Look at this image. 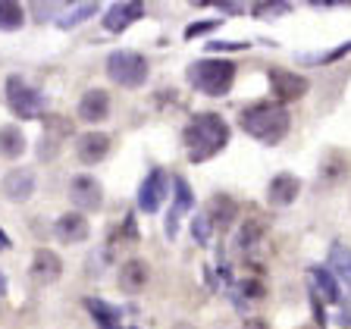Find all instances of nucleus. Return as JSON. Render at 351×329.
I'll return each instance as SVG.
<instances>
[{"label": "nucleus", "mask_w": 351, "mask_h": 329, "mask_svg": "<svg viewBox=\"0 0 351 329\" xmlns=\"http://www.w3.org/2000/svg\"><path fill=\"white\" fill-rule=\"evenodd\" d=\"M182 141H185V151H189V160L204 163L226 147L229 125L219 113H197V117H191V123L185 125Z\"/></svg>", "instance_id": "obj_1"}, {"label": "nucleus", "mask_w": 351, "mask_h": 329, "mask_svg": "<svg viewBox=\"0 0 351 329\" xmlns=\"http://www.w3.org/2000/svg\"><path fill=\"white\" fill-rule=\"evenodd\" d=\"M239 123L251 138L263 141V145H279V141L289 135V129H292V113H289L282 103L261 101V103H254V107L241 110Z\"/></svg>", "instance_id": "obj_2"}, {"label": "nucleus", "mask_w": 351, "mask_h": 329, "mask_svg": "<svg viewBox=\"0 0 351 329\" xmlns=\"http://www.w3.org/2000/svg\"><path fill=\"white\" fill-rule=\"evenodd\" d=\"M189 82L191 88H197L201 95L219 97L226 95L235 82V63L232 60H195L189 66Z\"/></svg>", "instance_id": "obj_3"}, {"label": "nucleus", "mask_w": 351, "mask_h": 329, "mask_svg": "<svg viewBox=\"0 0 351 329\" xmlns=\"http://www.w3.org/2000/svg\"><path fill=\"white\" fill-rule=\"evenodd\" d=\"M147 73H151V66L141 53L135 51H113L107 57V75L110 82H117L123 88H138L147 82Z\"/></svg>", "instance_id": "obj_4"}, {"label": "nucleus", "mask_w": 351, "mask_h": 329, "mask_svg": "<svg viewBox=\"0 0 351 329\" xmlns=\"http://www.w3.org/2000/svg\"><path fill=\"white\" fill-rule=\"evenodd\" d=\"M7 103L16 117H22V119H35V117H41V110H44V97L22 75H10L7 79Z\"/></svg>", "instance_id": "obj_5"}, {"label": "nucleus", "mask_w": 351, "mask_h": 329, "mask_svg": "<svg viewBox=\"0 0 351 329\" xmlns=\"http://www.w3.org/2000/svg\"><path fill=\"white\" fill-rule=\"evenodd\" d=\"M167 185H169V179H167V173H163L160 167H154L151 173L141 179V188H138V210L141 213H157L160 210V204L167 201Z\"/></svg>", "instance_id": "obj_6"}, {"label": "nucleus", "mask_w": 351, "mask_h": 329, "mask_svg": "<svg viewBox=\"0 0 351 329\" xmlns=\"http://www.w3.org/2000/svg\"><path fill=\"white\" fill-rule=\"evenodd\" d=\"M69 197L79 210H97L104 204V188L95 175H75L69 182Z\"/></svg>", "instance_id": "obj_7"}, {"label": "nucleus", "mask_w": 351, "mask_h": 329, "mask_svg": "<svg viewBox=\"0 0 351 329\" xmlns=\"http://www.w3.org/2000/svg\"><path fill=\"white\" fill-rule=\"evenodd\" d=\"M270 85H273V95L279 101H298V97L307 95V79L292 69H270Z\"/></svg>", "instance_id": "obj_8"}, {"label": "nucleus", "mask_w": 351, "mask_h": 329, "mask_svg": "<svg viewBox=\"0 0 351 329\" xmlns=\"http://www.w3.org/2000/svg\"><path fill=\"white\" fill-rule=\"evenodd\" d=\"M82 123H104L110 113V95L104 88H88L85 95L79 97V107H75Z\"/></svg>", "instance_id": "obj_9"}, {"label": "nucleus", "mask_w": 351, "mask_h": 329, "mask_svg": "<svg viewBox=\"0 0 351 329\" xmlns=\"http://www.w3.org/2000/svg\"><path fill=\"white\" fill-rule=\"evenodd\" d=\"M141 16H145V3H135V0L113 3V7L104 13V29L107 32H125L132 22H138Z\"/></svg>", "instance_id": "obj_10"}, {"label": "nucleus", "mask_w": 351, "mask_h": 329, "mask_svg": "<svg viewBox=\"0 0 351 329\" xmlns=\"http://www.w3.org/2000/svg\"><path fill=\"white\" fill-rule=\"evenodd\" d=\"M301 191V179L292 173H279L273 175V182L267 185V201H270L273 207H289L298 197Z\"/></svg>", "instance_id": "obj_11"}, {"label": "nucleus", "mask_w": 351, "mask_h": 329, "mask_svg": "<svg viewBox=\"0 0 351 329\" xmlns=\"http://www.w3.org/2000/svg\"><path fill=\"white\" fill-rule=\"evenodd\" d=\"M173 185H176V201H173V207H169V217H167V239H173L176 232H179V219L185 217V213L191 210V204H195V191L189 188V182L185 179H173Z\"/></svg>", "instance_id": "obj_12"}, {"label": "nucleus", "mask_w": 351, "mask_h": 329, "mask_svg": "<svg viewBox=\"0 0 351 329\" xmlns=\"http://www.w3.org/2000/svg\"><path fill=\"white\" fill-rule=\"evenodd\" d=\"M60 273H63V260H60L57 251L38 248L35 251V260H32V276H35V282L51 285V282H57V279H60Z\"/></svg>", "instance_id": "obj_13"}, {"label": "nucleus", "mask_w": 351, "mask_h": 329, "mask_svg": "<svg viewBox=\"0 0 351 329\" xmlns=\"http://www.w3.org/2000/svg\"><path fill=\"white\" fill-rule=\"evenodd\" d=\"M3 195L10 197V201H16V204H22V201H29L32 195H35V173L32 169H13V173L3 175Z\"/></svg>", "instance_id": "obj_14"}, {"label": "nucleus", "mask_w": 351, "mask_h": 329, "mask_svg": "<svg viewBox=\"0 0 351 329\" xmlns=\"http://www.w3.org/2000/svg\"><path fill=\"white\" fill-rule=\"evenodd\" d=\"M75 154H79V160L88 163V167H91V163H101L110 154V135H104V132H88V135L79 138Z\"/></svg>", "instance_id": "obj_15"}, {"label": "nucleus", "mask_w": 351, "mask_h": 329, "mask_svg": "<svg viewBox=\"0 0 351 329\" xmlns=\"http://www.w3.org/2000/svg\"><path fill=\"white\" fill-rule=\"evenodd\" d=\"M53 232L60 241H69V245H79L88 239V219L82 213H63V217L53 223Z\"/></svg>", "instance_id": "obj_16"}, {"label": "nucleus", "mask_w": 351, "mask_h": 329, "mask_svg": "<svg viewBox=\"0 0 351 329\" xmlns=\"http://www.w3.org/2000/svg\"><path fill=\"white\" fill-rule=\"evenodd\" d=\"M311 279L317 282V289H314L317 298L329 301V304H345V301H342V292H339L336 276H332L326 267H311Z\"/></svg>", "instance_id": "obj_17"}, {"label": "nucleus", "mask_w": 351, "mask_h": 329, "mask_svg": "<svg viewBox=\"0 0 351 329\" xmlns=\"http://www.w3.org/2000/svg\"><path fill=\"white\" fill-rule=\"evenodd\" d=\"M235 213H239V207H235V201L229 195H213L210 197V207H207V219H210V226L226 229L229 223L235 219Z\"/></svg>", "instance_id": "obj_18"}, {"label": "nucleus", "mask_w": 351, "mask_h": 329, "mask_svg": "<svg viewBox=\"0 0 351 329\" xmlns=\"http://www.w3.org/2000/svg\"><path fill=\"white\" fill-rule=\"evenodd\" d=\"M119 285H123L125 292H141L147 285V263L138 260V257L125 260L123 270H119Z\"/></svg>", "instance_id": "obj_19"}, {"label": "nucleus", "mask_w": 351, "mask_h": 329, "mask_svg": "<svg viewBox=\"0 0 351 329\" xmlns=\"http://www.w3.org/2000/svg\"><path fill=\"white\" fill-rule=\"evenodd\" d=\"M22 154H25V135H22L16 125H3V129H0V157L16 160Z\"/></svg>", "instance_id": "obj_20"}, {"label": "nucleus", "mask_w": 351, "mask_h": 329, "mask_svg": "<svg viewBox=\"0 0 351 329\" xmlns=\"http://www.w3.org/2000/svg\"><path fill=\"white\" fill-rule=\"evenodd\" d=\"M22 22H25V10L13 0H0V29L3 32H16L22 29Z\"/></svg>", "instance_id": "obj_21"}, {"label": "nucleus", "mask_w": 351, "mask_h": 329, "mask_svg": "<svg viewBox=\"0 0 351 329\" xmlns=\"http://www.w3.org/2000/svg\"><path fill=\"white\" fill-rule=\"evenodd\" d=\"M329 263H332V270L351 285V248H345V245L336 241V245L329 248Z\"/></svg>", "instance_id": "obj_22"}, {"label": "nucleus", "mask_w": 351, "mask_h": 329, "mask_svg": "<svg viewBox=\"0 0 351 329\" xmlns=\"http://www.w3.org/2000/svg\"><path fill=\"white\" fill-rule=\"evenodd\" d=\"M91 13H97V3H79V7H73L66 16H60L57 25L60 29H73V25H79V22L91 19Z\"/></svg>", "instance_id": "obj_23"}, {"label": "nucleus", "mask_w": 351, "mask_h": 329, "mask_svg": "<svg viewBox=\"0 0 351 329\" xmlns=\"http://www.w3.org/2000/svg\"><path fill=\"white\" fill-rule=\"evenodd\" d=\"M257 241H261V223H254V219H248V223H245V226L239 229V241H235V245H239V248H254Z\"/></svg>", "instance_id": "obj_24"}, {"label": "nucleus", "mask_w": 351, "mask_h": 329, "mask_svg": "<svg viewBox=\"0 0 351 329\" xmlns=\"http://www.w3.org/2000/svg\"><path fill=\"white\" fill-rule=\"evenodd\" d=\"M191 229H195V241L197 245H207L210 241V219H207V213H201V217L191 219Z\"/></svg>", "instance_id": "obj_25"}, {"label": "nucleus", "mask_w": 351, "mask_h": 329, "mask_svg": "<svg viewBox=\"0 0 351 329\" xmlns=\"http://www.w3.org/2000/svg\"><path fill=\"white\" fill-rule=\"evenodd\" d=\"M345 53H351V41L348 44H342V47H336V51H326V53H317V57H307L314 66H326V63H332V60H339V57H345Z\"/></svg>", "instance_id": "obj_26"}, {"label": "nucleus", "mask_w": 351, "mask_h": 329, "mask_svg": "<svg viewBox=\"0 0 351 329\" xmlns=\"http://www.w3.org/2000/svg\"><path fill=\"white\" fill-rule=\"evenodd\" d=\"M289 3H257L254 7V16H267V13H289Z\"/></svg>", "instance_id": "obj_27"}, {"label": "nucleus", "mask_w": 351, "mask_h": 329, "mask_svg": "<svg viewBox=\"0 0 351 329\" xmlns=\"http://www.w3.org/2000/svg\"><path fill=\"white\" fill-rule=\"evenodd\" d=\"M217 22H197V25H189L185 29V38H195V35H204V32H213Z\"/></svg>", "instance_id": "obj_28"}, {"label": "nucleus", "mask_w": 351, "mask_h": 329, "mask_svg": "<svg viewBox=\"0 0 351 329\" xmlns=\"http://www.w3.org/2000/svg\"><path fill=\"white\" fill-rule=\"evenodd\" d=\"M248 329H267V326H263L261 320H251V323H248Z\"/></svg>", "instance_id": "obj_29"}, {"label": "nucleus", "mask_w": 351, "mask_h": 329, "mask_svg": "<svg viewBox=\"0 0 351 329\" xmlns=\"http://www.w3.org/2000/svg\"><path fill=\"white\" fill-rule=\"evenodd\" d=\"M0 248H10V241H7V235L0 232Z\"/></svg>", "instance_id": "obj_30"}, {"label": "nucleus", "mask_w": 351, "mask_h": 329, "mask_svg": "<svg viewBox=\"0 0 351 329\" xmlns=\"http://www.w3.org/2000/svg\"><path fill=\"white\" fill-rule=\"evenodd\" d=\"M3 292H7V279L0 276V295H3Z\"/></svg>", "instance_id": "obj_31"}]
</instances>
